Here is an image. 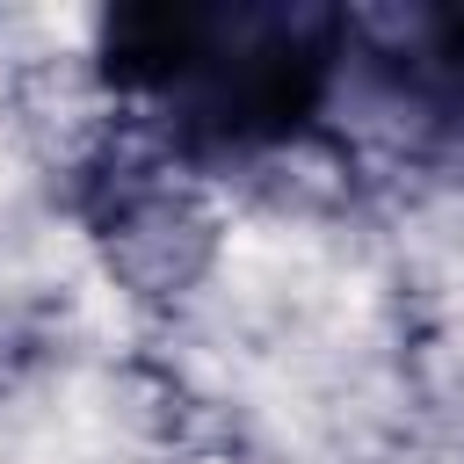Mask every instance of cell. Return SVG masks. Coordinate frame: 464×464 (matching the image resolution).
Listing matches in <instances>:
<instances>
[{
  "label": "cell",
  "instance_id": "6da1fadb",
  "mask_svg": "<svg viewBox=\"0 0 464 464\" xmlns=\"http://www.w3.org/2000/svg\"><path fill=\"white\" fill-rule=\"evenodd\" d=\"M348 22L334 7H116L102 14L109 87L152 102L196 152L290 145L334 87Z\"/></svg>",
  "mask_w": 464,
  "mask_h": 464
},
{
  "label": "cell",
  "instance_id": "7a4b0ae2",
  "mask_svg": "<svg viewBox=\"0 0 464 464\" xmlns=\"http://www.w3.org/2000/svg\"><path fill=\"white\" fill-rule=\"evenodd\" d=\"M413 87L464 130V7H435L413 14V58H406Z\"/></svg>",
  "mask_w": 464,
  "mask_h": 464
}]
</instances>
